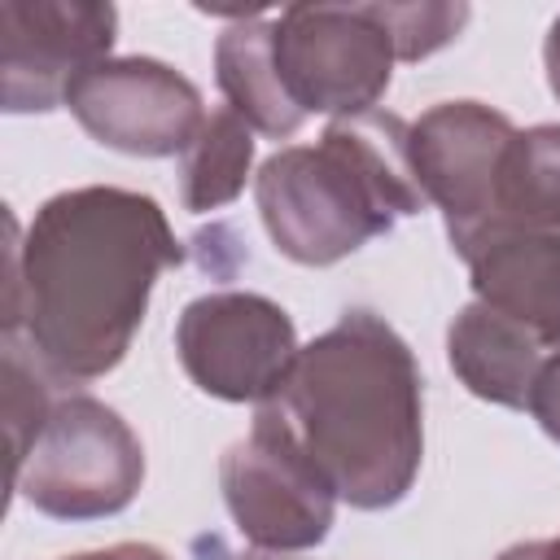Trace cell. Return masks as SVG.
I'll return each mask as SVG.
<instances>
[{
	"mask_svg": "<svg viewBox=\"0 0 560 560\" xmlns=\"http://www.w3.org/2000/svg\"><path fill=\"white\" fill-rule=\"evenodd\" d=\"M4 223V337L26 328V350L52 381L114 372L158 276L184 258L166 210L149 192L88 184L48 197L26 236L13 214Z\"/></svg>",
	"mask_w": 560,
	"mask_h": 560,
	"instance_id": "cell-1",
	"label": "cell"
},
{
	"mask_svg": "<svg viewBox=\"0 0 560 560\" xmlns=\"http://www.w3.org/2000/svg\"><path fill=\"white\" fill-rule=\"evenodd\" d=\"M337 499L381 512L407 499L424 459V394L411 346L372 311H346L298 350L262 402Z\"/></svg>",
	"mask_w": 560,
	"mask_h": 560,
	"instance_id": "cell-2",
	"label": "cell"
},
{
	"mask_svg": "<svg viewBox=\"0 0 560 560\" xmlns=\"http://www.w3.org/2000/svg\"><path fill=\"white\" fill-rule=\"evenodd\" d=\"M254 197L271 245L302 267H332L429 206L411 166V122L381 109L332 118L319 144L271 153Z\"/></svg>",
	"mask_w": 560,
	"mask_h": 560,
	"instance_id": "cell-3",
	"label": "cell"
},
{
	"mask_svg": "<svg viewBox=\"0 0 560 560\" xmlns=\"http://www.w3.org/2000/svg\"><path fill=\"white\" fill-rule=\"evenodd\" d=\"M140 481L144 446L131 424L92 394H66L9 486L52 521H101L122 512Z\"/></svg>",
	"mask_w": 560,
	"mask_h": 560,
	"instance_id": "cell-4",
	"label": "cell"
},
{
	"mask_svg": "<svg viewBox=\"0 0 560 560\" xmlns=\"http://www.w3.org/2000/svg\"><path fill=\"white\" fill-rule=\"evenodd\" d=\"M271 52L302 118L368 114L398 61L381 4H289L271 13Z\"/></svg>",
	"mask_w": 560,
	"mask_h": 560,
	"instance_id": "cell-5",
	"label": "cell"
},
{
	"mask_svg": "<svg viewBox=\"0 0 560 560\" xmlns=\"http://www.w3.org/2000/svg\"><path fill=\"white\" fill-rule=\"evenodd\" d=\"M175 350L188 381L223 402H267L298 359V332L280 302L262 293H201L175 324Z\"/></svg>",
	"mask_w": 560,
	"mask_h": 560,
	"instance_id": "cell-6",
	"label": "cell"
},
{
	"mask_svg": "<svg viewBox=\"0 0 560 560\" xmlns=\"http://www.w3.org/2000/svg\"><path fill=\"white\" fill-rule=\"evenodd\" d=\"M219 486L241 538L258 551H306L332 529L337 494L262 407L249 438L223 451Z\"/></svg>",
	"mask_w": 560,
	"mask_h": 560,
	"instance_id": "cell-7",
	"label": "cell"
},
{
	"mask_svg": "<svg viewBox=\"0 0 560 560\" xmlns=\"http://www.w3.org/2000/svg\"><path fill=\"white\" fill-rule=\"evenodd\" d=\"M66 109L79 127L131 158L184 153L206 127L201 92L175 66L153 57H105L66 92Z\"/></svg>",
	"mask_w": 560,
	"mask_h": 560,
	"instance_id": "cell-8",
	"label": "cell"
},
{
	"mask_svg": "<svg viewBox=\"0 0 560 560\" xmlns=\"http://www.w3.org/2000/svg\"><path fill=\"white\" fill-rule=\"evenodd\" d=\"M118 31L114 4L4 0L0 4V101L9 114H48L66 105L74 79L109 57Z\"/></svg>",
	"mask_w": 560,
	"mask_h": 560,
	"instance_id": "cell-9",
	"label": "cell"
},
{
	"mask_svg": "<svg viewBox=\"0 0 560 560\" xmlns=\"http://www.w3.org/2000/svg\"><path fill=\"white\" fill-rule=\"evenodd\" d=\"M516 127L481 101H442L411 122V166L459 249L490 223L494 184Z\"/></svg>",
	"mask_w": 560,
	"mask_h": 560,
	"instance_id": "cell-10",
	"label": "cell"
},
{
	"mask_svg": "<svg viewBox=\"0 0 560 560\" xmlns=\"http://www.w3.org/2000/svg\"><path fill=\"white\" fill-rule=\"evenodd\" d=\"M477 302L494 306L542 346H560V232H481L455 249Z\"/></svg>",
	"mask_w": 560,
	"mask_h": 560,
	"instance_id": "cell-11",
	"label": "cell"
},
{
	"mask_svg": "<svg viewBox=\"0 0 560 560\" xmlns=\"http://www.w3.org/2000/svg\"><path fill=\"white\" fill-rule=\"evenodd\" d=\"M446 359L468 394L499 407H525L547 354L534 332L486 302H468L446 328Z\"/></svg>",
	"mask_w": 560,
	"mask_h": 560,
	"instance_id": "cell-12",
	"label": "cell"
},
{
	"mask_svg": "<svg viewBox=\"0 0 560 560\" xmlns=\"http://www.w3.org/2000/svg\"><path fill=\"white\" fill-rule=\"evenodd\" d=\"M214 79L219 92L228 96V109L241 114L254 131L271 140H289L306 118L293 109L284 96V83L276 74V52H271V13L236 18L219 44H214Z\"/></svg>",
	"mask_w": 560,
	"mask_h": 560,
	"instance_id": "cell-13",
	"label": "cell"
},
{
	"mask_svg": "<svg viewBox=\"0 0 560 560\" xmlns=\"http://www.w3.org/2000/svg\"><path fill=\"white\" fill-rule=\"evenodd\" d=\"M499 228L560 232V122H538L512 136L499 166L486 232H499Z\"/></svg>",
	"mask_w": 560,
	"mask_h": 560,
	"instance_id": "cell-14",
	"label": "cell"
},
{
	"mask_svg": "<svg viewBox=\"0 0 560 560\" xmlns=\"http://www.w3.org/2000/svg\"><path fill=\"white\" fill-rule=\"evenodd\" d=\"M249 166H254V127L232 109H214L197 131V140L184 149V166H179L184 210L206 214L236 201L249 179Z\"/></svg>",
	"mask_w": 560,
	"mask_h": 560,
	"instance_id": "cell-15",
	"label": "cell"
},
{
	"mask_svg": "<svg viewBox=\"0 0 560 560\" xmlns=\"http://www.w3.org/2000/svg\"><path fill=\"white\" fill-rule=\"evenodd\" d=\"M52 376L35 363V354L18 341L4 337V363H0V385H4V433H9V481L18 477L26 451L35 446L39 429L52 416Z\"/></svg>",
	"mask_w": 560,
	"mask_h": 560,
	"instance_id": "cell-16",
	"label": "cell"
},
{
	"mask_svg": "<svg viewBox=\"0 0 560 560\" xmlns=\"http://www.w3.org/2000/svg\"><path fill=\"white\" fill-rule=\"evenodd\" d=\"M381 18L394 35L398 61H420L464 31L468 4H381Z\"/></svg>",
	"mask_w": 560,
	"mask_h": 560,
	"instance_id": "cell-17",
	"label": "cell"
},
{
	"mask_svg": "<svg viewBox=\"0 0 560 560\" xmlns=\"http://www.w3.org/2000/svg\"><path fill=\"white\" fill-rule=\"evenodd\" d=\"M525 407H529V416L542 424V433H547L551 442H560V350L542 359Z\"/></svg>",
	"mask_w": 560,
	"mask_h": 560,
	"instance_id": "cell-18",
	"label": "cell"
},
{
	"mask_svg": "<svg viewBox=\"0 0 560 560\" xmlns=\"http://www.w3.org/2000/svg\"><path fill=\"white\" fill-rule=\"evenodd\" d=\"M61 560H171L162 547L153 542H114L101 551H79V556H61Z\"/></svg>",
	"mask_w": 560,
	"mask_h": 560,
	"instance_id": "cell-19",
	"label": "cell"
},
{
	"mask_svg": "<svg viewBox=\"0 0 560 560\" xmlns=\"http://www.w3.org/2000/svg\"><path fill=\"white\" fill-rule=\"evenodd\" d=\"M542 66H547V88H551V96L560 101V18H556V22H551V31H547Z\"/></svg>",
	"mask_w": 560,
	"mask_h": 560,
	"instance_id": "cell-20",
	"label": "cell"
},
{
	"mask_svg": "<svg viewBox=\"0 0 560 560\" xmlns=\"http://www.w3.org/2000/svg\"><path fill=\"white\" fill-rule=\"evenodd\" d=\"M542 556V542H516V547H508L499 560H538Z\"/></svg>",
	"mask_w": 560,
	"mask_h": 560,
	"instance_id": "cell-21",
	"label": "cell"
},
{
	"mask_svg": "<svg viewBox=\"0 0 560 560\" xmlns=\"http://www.w3.org/2000/svg\"><path fill=\"white\" fill-rule=\"evenodd\" d=\"M538 560H560V538H547L542 542V556Z\"/></svg>",
	"mask_w": 560,
	"mask_h": 560,
	"instance_id": "cell-22",
	"label": "cell"
},
{
	"mask_svg": "<svg viewBox=\"0 0 560 560\" xmlns=\"http://www.w3.org/2000/svg\"><path fill=\"white\" fill-rule=\"evenodd\" d=\"M241 560H284L280 551H254V556H241Z\"/></svg>",
	"mask_w": 560,
	"mask_h": 560,
	"instance_id": "cell-23",
	"label": "cell"
}]
</instances>
